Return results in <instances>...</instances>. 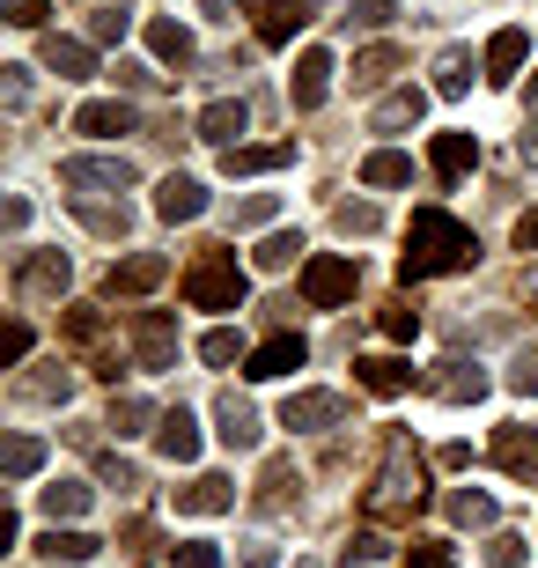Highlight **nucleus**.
Instances as JSON below:
<instances>
[{
    "instance_id": "f257e3e1",
    "label": "nucleus",
    "mask_w": 538,
    "mask_h": 568,
    "mask_svg": "<svg viewBox=\"0 0 538 568\" xmlns=\"http://www.w3.org/2000/svg\"><path fill=\"white\" fill-rule=\"evenodd\" d=\"M479 258V236L443 207H420L414 230H406V258H398V274L406 281H435V274H465Z\"/></svg>"
},
{
    "instance_id": "f03ea898",
    "label": "nucleus",
    "mask_w": 538,
    "mask_h": 568,
    "mask_svg": "<svg viewBox=\"0 0 538 568\" xmlns=\"http://www.w3.org/2000/svg\"><path fill=\"white\" fill-rule=\"evenodd\" d=\"M420 495H428V487H420L414 443L392 436V443H384V473H376V487H369V517H414Z\"/></svg>"
},
{
    "instance_id": "7ed1b4c3",
    "label": "nucleus",
    "mask_w": 538,
    "mask_h": 568,
    "mask_svg": "<svg viewBox=\"0 0 538 568\" xmlns=\"http://www.w3.org/2000/svg\"><path fill=\"white\" fill-rule=\"evenodd\" d=\"M185 303L192 311H236L244 303V266L236 252H200L185 266Z\"/></svg>"
},
{
    "instance_id": "20e7f679",
    "label": "nucleus",
    "mask_w": 538,
    "mask_h": 568,
    "mask_svg": "<svg viewBox=\"0 0 538 568\" xmlns=\"http://www.w3.org/2000/svg\"><path fill=\"white\" fill-rule=\"evenodd\" d=\"M354 281H362V266L339 258V252L303 258V303H311V311H339V303H354Z\"/></svg>"
},
{
    "instance_id": "39448f33",
    "label": "nucleus",
    "mask_w": 538,
    "mask_h": 568,
    "mask_svg": "<svg viewBox=\"0 0 538 568\" xmlns=\"http://www.w3.org/2000/svg\"><path fill=\"white\" fill-rule=\"evenodd\" d=\"M60 185L82 192V200H97V192H125V185H133V163H125V155H67Z\"/></svg>"
},
{
    "instance_id": "423d86ee",
    "label": "nucleus",
    "mask_w": 538,
    "mask_h": 568,
    "mask_svg": "<svg viewBox=\"0 0 538 568\" xmlns=\"http://www.w3.org/2000/svg\"><path fill=\"white\" fill-rule=\"evenodd\" d=\"M420 384H428L443 406H473V399H487V369H479V362H465V355H443Z\"/></svg>"
},
{
    "instance_id": "0eeeda50",
    "label": "nucleus",
    "mask_w": 538,
    "mask_h": 568,
    "mask_svg": "<svg viewBox=\"0 0 538 568\" xmlns=\"http://www.w3.org/2000/svg\"><path fill=\"white\" fill-rule=\"evenodd\" d=\"M67 281H74V258H67V252H30V258L16 266V295H22V303L67 295Z\"/></svg>"
},
{
    "instance_id": "6e6552de",
    "label": "nucleus",
    "mask_w": 538,
    "mask_h": 568,
    "mask_svg": "<svg viewBox=\"0 0 538 568\" xmlns=\"http://www.w3.org/2000/svg\"><path fill=\"white\" fill-rule=\"evenodd\" d=\"M347 422V399L339 392H295L288 406H281V428H295V436H325V428Z\"/></svg>"
},
{
    "instance_id": "1a4fd4ad",
    "label": "nucleus",
    "mask_w": 538,
    "mask_h": 568,
    "mask_svg": "<svg viewBox=\"0 0 538 568\" xmlns=\"http://www.w3.org/2000/svg\"><path fill=\"white\" fill-rule=\"evenodd\" d=\"M133 347H141V369H177V325L163 311L133 317Z\"/></svg>"
},
{
    "instance_id": "9d476101",
    "label": "nucleus",
    "mask_w": 538,
    "mask_h": 568,
    "mask_svg": "<svg viewBox=\"0 0 538 568\" xmlns=\"http://www.w3.org/2000/svg\"><path fill=\"white\" fill-rule=\"evenodd\" d=\"M214 436H222L229 450H258V436H266V428H258V406L222 392V399H214Z\"/></svg>"
},
{
    "instance_id": "9b49d317",
    "label": "nucleus",
    "mask_w": 538,
    "mask_h": 568,
    "mask_svg": "<svg viewBox=\"0 0 538 568\" xmlns=\"http://www.w3.org/2000/svg\"><path fill=\"white\" fill-rule=\"evenodd\" d=\"M155 214H163V222H200V214H207V185L185 178V170H170L163 185H155Z\"/></svg>"
},
{
    "instance_id": "f8f14e48",
    "label": "nucleus",
    "mask_w": 538,
    "mask_h": 568,
    "mask_svg": "<svg viewBox=\"0 0 538 568\" xmlns=\"http://www.w3.org/2000/svg\"><path fill=\"white\" fill-rule=\"evenodd\" d=\"M295 163V141H258V148H222V170L229 178H266V170H288Z\"/></svg>"
},
{
    "instance_id": "ddd939ff",
    "label": "nucleus",
    "mask_w": 538,
    "mask_h": 568,
    "mask_svg": "<svg viewBox=\"0 0 538 568\" xmlns=\"http://www.w3.org/2000/svg\"><path fill=\"white\" fill-rule=\"evenodd\" d=\"M354 384H362V392H376V399H398V392H414V362L362 355V362H354Z\"/></svg>"
},
{
    "instance_id": "4468645a",
    "label": "nucleus",
    "mask_w": 538,
    "mask_h": 568,
    "mask_svg": "<svg viewBox=\"0 0 538 568\" xmlns=\"http://www.w3.org/2000/svg\"><path fill=\"white\" fill-rule=\"evenodd\" d=\"M177 509H185V517H222V509H236V480H222V473H200V480L177 487Z\"/></svg>"
},
{
    "instance_id": "2eb2a0df",
    "label": "nucleus",
    "mask_w": 538,
    "mask_h": 568,
    "mask_svg": "<svg viewBox=\"0 0 538 568\" xmlns=\"http://www.w3.org/2000/svg\"><path fill=\"white\" fill-rule=\"evenodd\" d=\"M155 450H163L170 465H192V458H200V422H192L185 406H170L163 422H155Z\"/></svg>"
},
{
    "instance_id": "dca6fc26",
    "label": "nucleus",
    "mask_w": 538,
    "mask_h": 568,
    "mask_svg": "<svg viewBox=\"0 0 538 568\" xmlns=\"http://www.w3.org/2000/svg\"><path fill=\"white\" fill-rule=\"evenodd\" d=\"M163 274H170L163 252H133L111 266V295H148V288H163Z\"/></svg>"
},
{
    "instance_id": "f3484780",
    "label": "nucleus",
    "mask_w": 538,
    "mask_h": 568,
    "mask_svg": "<svg viewBox=\"0 0 538 568\" xmlns=\"http://www.w3.org/2000/svg\"><path fill=\"white\" fill-rule=\"evenodd\" d=\"M325 89H332V52H303V60H295V82H288V97H295V111H317L325 104Z\"/></svg>"
},
{
    "instance_id": "a211bd4d",
    "label": "nucleus",
    "mask_w": 538,
    "mask_h": 568,
    "mask_svg": "<svg viewBox=\"0 0 538 568\" xmlns=\"http://www.w3.org/2000/svg\"><path fill=\"white\" fill-rule=\"evenodd\" d=\"M495 465L517 480H538V428H495Z\"/></svg>"
},
{
    "instance_id": "6ab92c4d",
    "label": "nucleus",
    "mask_w": 538,
    "mask_h": 568,
    "mask_svg": "<svg viewBox=\"0 0 538 568\" xmlns=\"http://www.w3.org/2000/svg\"><path fill=\"white\" fill-rule=\"evenodd\" d=\"M74 133L119 141V133H133V104H119V97H97V104H82V111H74Z\"/></svg>"
},
{
    "instance_id": "aec40b11",
    "label": "nucleus",
    "mask_w": 538,
    "mask_h": 568,
    "mask_svg": "<svg viewBox=\"0 0 538 568\" xmlns=\"http://www.w3.org/2000/svg\"><path fill=\"white\" fill-rule=\"evenodd\" d=\"M303 355H311V347H303L295 333H273L266 347L251 355V369H244V377H258V384H266V377H288V369H303Z\"/></svg>"
},
{
    "instance_id": "412c9836",
    "label": "nucleus",
    "mask_w": 538,
    "mask_h": 568,
    "mask_svg": "<svg viewBox=\"0 0 538 568\" xmlns=\"http://www.w3.org/2000/svg\"><path fill=\"white\" fill-rule=\"evenodd\" d=\"M251 133V111L236 104V97H222V104H207L200 111V141H214V148H236Z\"/></svg>"
},
{
    "instance_id": "4be33fe9",
    "label": "nucleus",
    "mask_w": 538,
    "mask_h": 568,
    "mask_svg": "<svg viewBox=\"0 0 538 568\" xmlns=\"http://www.w3.org/2000/svg\"><path fill=\"white\" fill-rule=\"evenodd\" d=\"M428 163H435V178H443V185H450V178H465V170L479 163V141H473V133H435Z\"/></svg>"
},
{
    "instance_id": "5701e85b",
    "label": "nucleus",
    "mask_w": 538,
    "mask_h": 568,
    "mask_svg": "<svg viewBox=\"0 0 538 568\" xmlns=\"http://www.w3.org/2000/svg\"><path fill=\"white\" fill-rule=\"evenodd\" d=\"M44 67H52L60 82H82V74H97V52H89L82 38H44Z\"/></svg>"
},
{
    "instance_id": "b1692460",
    "label": "nucleus",
    "mask_w": 538,
    "mask_h": 568,
    "mask_svg": "<svg viewBox=\"0 0 538 568\" xmlns=\"http://www.w3.org/2000/svg\"><path fill=\"white\" fill-rule=\"evenodd\" d=\"M148 52L170 60V67H192V30H185V22H170V16H155V22H148Z\"/></svg>"
},
{
    "instance_id": "393cba45",
    "label": "nucleus",
    "mask_w": 538,
    "mask_h": 568,
    "mask_svg": "<svg viewBox=\"0 0 538 568\" xmlns=\"http://www.w3.org/2000/svg\"><path fill=\"white\" fill-rule=\"evenodd\" d=\"M362 185H376V192L414 185V155H398V148H376L369 163H362Z\"/></svg>"
},
{
    "instance_id": "a878e982",
    "label": "nucleus",
    "mask_w": 538,
    "mask_h": 568,
    "mask_svg": "<svg viewBox=\"0 0 538 568\" xmlns=\"http://www.w3.org/2000/svg\"><path fill=\"white\" fill-rule=\"evenodd\" d=\"M22 399H38V406H52V399H74V369H60V362H44V369H30L22 377Z\"/></svg>"
},
{
    "instance_id": "bb28decb",
    "label": "nucleus",
    "mask_w": 538,
    "mask_h": 568,
    "mask_svg": "<svg viewBox=\"0 0 538 568\" xmlns=\"http://www.w3.org/2000/svg\"><path fill=\"white\" fill-rule=\"evenodd\" d=\"M420 111H428V97H420V89H398V97H384V104H376V133L420 126Z\"/></svg>"
},
{
    "instance_id": "cd10ccee",
    "label": "nucleus",
    "mask_w": 538,
    "mask_h": 568,
    "mask_svg": "<svg viewBox=\"0 0 538 568\" xmlns=\"http://www.w3.org/2000/svg\"><path fill=\"white\" fill-rule=\"evenodd\" d=\"M524 52H531V38H524V30H495V38H487V74H495V82H509V74L524 67Z\"/></svg>"
},
{
    "instance_id": "c85d7f7f",
    "label": "nucleus",
    "mask_w": 538,
    "mask_h": 568,
    "mask_svg": "<svg viewBox=\"0 0 538 568\" xmlns=\"http://www.w3.org/2000/svg\"><path fill=\"white\" fill-rule=\"evenodd\" d=\"M97 547H104V539H89V531H74V525H67V531L52 525L38 554H44V561H97Z\"/></svg>"
},
{
    "instance_id": "c756f323",
    "label": "nucleus",
    "mask_w": 538,
    "mask_h": 568,
    "mask_svg": "<svg viewBox=\"0 0 538 568\" xmlns=\"http://www.w3.org/2000/svg\"><path fill=\"white\" fill-rule=\"evenodd\" d=\"M38 503H44V517H52V525H74V517L89 509V487H82V480H52Z\"/></svg>"
},
{
    "instance_id": "7c9ffc66",
    "label": "nucleus",
    "mask_w": 538,
    "mask_h": 568,
    "mask_svg": "<svg viewBox=\"0 0 538 568\" xmlns=\"http://www.w3.org/2000/svg\"><path fill=\"white\" fill-rule=\"evenodd\" d=\"M303 22H311L303 8H288V0H266V8H258V44H288Z\"/></svg>"
},
{
    "instance_id": "2f4dec72",
    "label": "nucleus",
    "mask_w": 538,
    "mask_h": 568,
    "mask_svg": "<svg viewBox=\"0 0 538 568\" xmlns=\"http://www.w3.org/2000/svg\"><path fill=\"white\" fill-rule=\"evenodd\" d=\"M450 525L487 531V525H495V495H479V487H457V495H450Z\"/></svg>"
},
{
    "instance_id": "473e14b6",
    "label": "nucleus",
    "mask_w": 538,
    "mask_h": 568,
    "mask_svg": "<svg viewBox=\"0 0 538 568\" xmlns=\"http://www.w3.org/2000/svg\"><path fill=\"white\" fill-rule=\"evenodd\" d=\"M38 465H44V443L38 436H8V450H0V473H8V480H30Z\"/></svg>"
},
{
    "instance_id": "72a5a7b5",
    "label": "nucleus",
    "mask_w": 538,
    "mask_h": 568,
    "mask_svg": "<svg viewBox=\"0 0 538 568\" xmlns=\"http://www.w3.org/2000/svg\"><path fill=\"white\" fill-rule=\"evenodd\" d=\"M473 89V52H443L435 60V97H465Z\"/></svg>"
},
{
    "instance_id": "f704fd0d",
    "label": "nucleus",
    "mask_w": 538,
    "mask_h": 568,
    "mask_svg": "<svg viewBox=\"0 0 538 568\" xmlns=\"http://www.w3.org/2000/svg\"><path fill=\"white\" fill-rule=\"evenodd\" d=\"M392 74H398V44H369V52H362V60H354V82H362V89L392 82Z\"/></svg>"
},
{
    "instance_id": "c9c22d12",
    "label": "nucleus",
    "mask_w": 538,
    "mask_h": 568,
    "mask_svg": "<svg viewBox=\"0 0 538 568\" xmlns=\"http://www.w3.org/2000/svg\"><path fill=\"white\" fill-rule=\"evenodd\" d=\"M148 422H163L148 399H133V392H125V399H111V428H119V436H141Z\"/></svg>"
},
{
    "instance_id": "e433bc0d",
    "label": "nucleus",
    "mask_w": 538,
    "mask_h": 568,
    "mask_svg": "<svg viewBox=\"0 0 538 568\" xmlns=\"http://www.w3.org/2000/svg\"><path fill=\"white\" fill-rule=\"evenodd\" d=\"M479 554H487L495 568H524V561H531V539H524V531H495Z\"/></svg>"
},
{
    "instance_id": "4c0bfd02",
    "label": "nucleus",
    "mask_w": 538,
    "mask_h": 568,
    "mask_svg": "<svg viewBox=\"0 0 538 568\" xmlns=\"http://www.w3.org/2000/svg\"><path fill=\"white\" fill-rule=\"evenodd\" d=\"M288 487H295V465H288V458H273L266 473H258V503L281 509V503H288Z\"/></svg>"
},
{
    "instance_id": "58836bf2",
    "label": "nucleus",
    "mask_w": 538,
    "mask_h": 568,
    "mask_svg": "<svg viewBox=\"0 0 538 568\" xmlns=\"http://www.w3.org/2000/svg\"><path fill=\"white\" fill-rule=\"evenodd\" d=\"M273 214H281V192H251V200H236V230H266Z\"/></svg>"
},
{
    "instance_id": "ea45409f",
    "label": "nucleus",
    "mask_w": 538,
    "mask_h": 568,
    "mask_svg": "<svg viewBox=\"0 0 538 568\" xmlns=\"http://www.w3.org/2000/svg\"><path fill=\"white\" fill-rule=\"evenodd\" d=\"M82 222H89L97 236H125V230H133V214H125V200H119V207H97V200H82Z\"/></svg>"
},
{
    "instance_id": "a19ab883",
    "label": "nucleus",
    "mask_w": 538,
    "mask_h": 568,
    "mask_svg": "<svg viewBox=\"0 0 538 568\" xmlns=\"http://www.w3.org/2000/svg\"><path fill=\"white\" fill-rule=\"evenodd\" d=\"M295 252H303V236H288V230H281V236H266V244H258L251 258H258L266 274H281V266H295Z\"/></svg>"
},
{
    "instance_id": "79ce46f5",
    "label": "nucleus",
    "mask_w": 538,
    "mask_h": 568,
    "mask_svg": "<svg viewBox=\"0 0 538 568\" xmlns=\"http://www.w3.org/2000/svg\"><path fill=\"white\" fill-rule=\"evenodd\" d=\"M406 568H457V547L450 539H414V547H406Z\"/></svg>"
},
{
    "instance_id": "37998d69",
    "label": "nucleus",
    "mask_w": 538,
    "mask_h": 568,
    "mask_svg": "<svg viewBox=\"0 0 538 568\" xmlns=\"http://www.w3.org/2000/svg\"><path fill=\"white\" fill-rule=\"evenodd\" d=\"M236 355H244V339L229 333V325H214V333L200 339V362H214V369H229V362H236Z\"/></svg>"
},
{
    "instance_id": "c03bdc74",
    "label": "nucleus",
    "mask_w": 538,
    "mask_h": 568,
    "mask_svg": "<svg viewBox=\"0 0 538 568\" xmlns=\"http://www.w3.org/2000/svg\"><path fill=\"white\" fill-rule=\"evenodd\" d=\"M376 222H384V214H376L369 200H339V230L347 236H376Z\"/></svg>"
},
{
    "instance_id": "a18cd8bd",
    "label": "nucleus",
    "mask_w": 538,
    "mask_h": 568,
    "mask_svg": "<svg viewBox=\"0 0 538 568\" xmlns=\"http://www.w3.org/2000/svg\"><path fill=\"white\" fill-rule=\"evenodd\" d=\"M392 16H398V0H354V8H347V22H354V30H384Z\"/></svg>"
},
{
    "instance_id": "49530a36",
    "label": "nucleus",
    "mask_w": 538,
    "mask_h": 568,
    "mask_svg": "<svg viewBox=\"0 0 538 568\" xmlns=\"http://www.w3.org/2000/svg\"><path fill=\"white\" fill-rule=\"evenodd\" d=\"M67 339H104V311H89V303H74V311H67Z\"/></svg>"
},
{
    "instance_id": "de8ad7c7",
    "label": "nucleus",
    "mask_w": 538,
    "mask_h": 568,
    "mask_svg": "<svg viewBox=\"0 0 538 568\" xmlns=\"http://www.w3.org/2000/svg\"><path fill=\"white\" fill-rule=\"evenodd\" d=\"M89 38H97V44H119L125 38V16H119V8H97V16H89Z\"/></svg>"
},
{
    "instance_id": "09e8293b",
    "label": "nucleus",
    "mask_w": 538,
    "mask_h": 568,
    "mask_svg": "<svg viewBox=\"0 0 538 568\" xmlns=\"http://www.w3.org/2000/svg\"><path fill=\"white\" fill-rule=\"evenodd\" d=\"M414 333H420V311L392 303V311H384V339H414Z\"/></svg>"
},
{
    "instance_id": "8fccbe9b",
    "label": "nucleus",
    "mask_w": 538,
    "mask_h": 568,
    "mask_svg": "<svg viewBox=\"0 0 538 568\" xmlns=\"http://www.w3.org/2000/svg\"><path fill=\"white\" fill-rule=\"evenodd\" d=\"M339 561H347V568H354V561H384V539H376V531H354Z\"/></svg>"
},
{
    "instance_id": "3c124183",
    "label": "nucleus",
    "mask_w": 538,
    "mask_h": 568,
    "mask_svg": "<svg viewBox=\"0 0 538 568\" xmlns=\"http://www.w3.org/2000/svg\"><path fill=\"white\" fill-rule=\"evenodd\" d=\"M22 355H30V325H22V317H16V325H8V339H0V362H8V369H16Z\"/></svg>"
},
{
    "instance_id": "603ef678",
    "label": "nucleus",
    "mask_w": 538,
    "mask_h": 568,
    "mask_svg": "<svg viewBox=\"0 0 538 568\" xmlns=\"http://www.w3.org/2000/svg\"><path fill=\"white\" fill-rule=\"evenodd\" d=\"M8 22L16 30H44V0H8Z\"/></svg>"
},
{
    "instance_id": "864d4df0",
    "label": "nucleus",
    "mask_w": 538,
    "mask_h": 568,
    "mask_svg": "<svg viewBox=\"0 0 538 568\" xmlns=\"http://www.w3.org/2000/svg\"><path fill=\"white\" fill-rule=\"evenodd\" d=\"M177 561H185V568H222V554H214L207 539H185V547H177Z\"/></svg>"
},
{
    "instance_id": "5fc2aeb1",
    "label": "nucleus",
    "mask_w": 538,
    "mask_h": 568,
    "mask_svg": "<svg viewBox=\"0 0 538 568\" xmlns=\"http://www.w3.org/2000/svg\"><path fill=\"white\" fill-rule=\"evenodd\" d=\"M236 568H281V547H273V539H251V547H244V561H236Z\"/></svg>"
},
{
    "instance_id": "6e6d98bb",
    "label": "nucleus",
    "mask_w": 538,
    "mask_h": 568,
    "mask_svg": "<svg viewBox=\"0 0 538 568\" xmlns=\"http://www.w3.org/2000/svg\"><path fill=\"white\" fill-rule=\"evenodd\" d=\"M97 473H104V480L119 487V495H125V487H141V473H133V465H125V458H104V465H97Z\"/></svg>"
},
{
    "instance_id": "4d7b16f0",
    "label": "nucleus",
    "mask_w": 538,
    "mask_h": 568,
    "mask_svg": "<svg viewBox=\"0 0 538 568\" xmlns=\"http://www.w3.org/2000/svg\"><path fill=\"white\" fill-rule=\"evenodd\" d=\"M509 392H538V355H517V369H509Z\"/></svg>"
},
{
    "instance_id": "13d9d810",
    "label": "nucleus",
    "mask_w": 538,
    "mask_h": 568,
    "mask_svg": "<svg viewBox=\"0 0 538 568\" xmlns=\"http://www.w3.org/2000/svg\"><path fill=\"white\" fill-rule=\"evenodd\" d=\"M125 547H133V561H155V554H163V547H155V531H148V525H133V531H125Z\"/></svg>"
},
{
    "instance_id": "bf43d9fd",
    "label": "nucleus",
    "mask_w": 538,
    "mask_h": 568,
    "mask_svg": "<svg viewBox=\"0 0 538 568\" xmlns=\"http://www.w3.org/2000/svg\"><path fill=\"white\" fill-rule=\"evenodd\" d=\"M473 465V443H443V473H465Z\"/></svg>"
},
{
    "instance_id": "052dcab7",
    "label": "nucleus",
    "mask_w": 538,
    "mask_h": 568,
    "mask_svg": "<svg viewBox=\"0 0 538 568\" xmlns=\"http://www.w3.org/2000/svg\"><path fill=\"white\" fill-rule=\"evenodd\" d=\"M517 252H538V207H531V214L517 222Z\"/></svg>"
},
{
    "instance_id": "680f3d73",
    "label": "nucleus",
    "mask_w": 538,
    "mask_h": 568,
    "mask_svg": "<svg viewBox=\"0 0 538 568\" xmlns=\"http://www.w3.org/2000/svg\"><path fill=\"white\" fill-rule=\"evenodd\" d=\"M524 163L538 170V126H524Z\"/></svg>"
},
{
    "instance_id": "e2e57ef3",
    "label": "nucleus",
    "mask_w": 538,
    "mask_h": 568,
    "mask_svg": "<svg viewBox=\"0 0 538 568\" xmlns=\"http://www.w3.org/2000/svg\"><path fill=\"white\" fill-rule=\"evenodd\" d=\"M288 8H303V16H317V8H332V0H288Z\"/></svg>"
},
{
    "instance_id": "0e129e2a",
    "label": "nucleus",
    "mask_w": 538,
    "mask_h": 568,
    "mask_svg": "<svg viewBox=\"0 0 538 568\" xmlns=\"http://www.w3.org/2000/svg\"><path fill=\"white\" fill-rule=\"evenodd\" d=\"M531 104H538V74H531Z\"/></svg>"
}]
</instances>
